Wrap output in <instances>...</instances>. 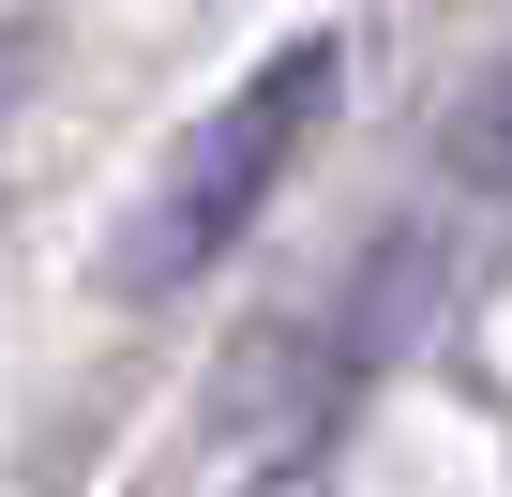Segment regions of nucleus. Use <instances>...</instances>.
Returning a JSON list of instances; mask_svg holds the SVG:
<instances>
[{
	"mask_svg": "<svg viewBox=\"0 0 512 497\" xmlns=\"http://www.w3.org/2000/svg\"><path fill=\"white\" fill-rule=\"evenodd\" d=\"M332 46L302 31V46H272V61H256L181 151H166V181L136 196V226H121V257H106V287L121 302H166V287H196L211 257H226V241L256 226V211H272V181L302 166V136H317V106H332Z\"/></svg>",
	"mask_w": 512,
	"mask_h": 497,
	"instance_id": "obj_1",
	"label": "nucleus"
},
{
	"mask_svg": "<svg viewBox=\"0 0 512 497\" xmlns=\"http://www.w3.org/2000/svg\"><path fill=\"white\" fill-rule=\"evenodd\" d=\"M467 181H512V76L467 106Z\"/></svg>",
	"mask_w": 512,
	"mask_h": 497,
	"instance_id": "obj_2",
	"label": "nucleus"
}]
</instances>
